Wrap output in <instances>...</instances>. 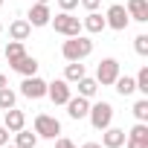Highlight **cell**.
Wrapping results in <instances>:
<instances>
[{
    "label": "cell",
    "instance_id": "obj_1",
    "mask_svg": "<svg viewBox=\"0 0 148 148\" xmlns=\"http://www.w3.org/2000/svg\"><path fill=\"white\" fill-rule=\"evenodd\" d=\"M61 55L64 61H84L87 55H93V41L87 35H73L61 44Z\"/></svg>",
    "mask_w": 148,
    "mask_h": 148
},
{
    "label": "cell",
    "instance_id": "obj_2",
    "mask_svg": "<svg viewBox=\"0 0 148 148\" xmlns=\"http://www.w3.org/2000/svg\"><path fill=\"white\" fill-rule=\"evenodd\" d=\"M49 26L58 35H64V38H73V35H82L84 32L82 29V18H76L73 12H58L55 18H49Z\"/></svg>",
    "mask_w": 148,
    "mask_h": 148
},
{
    "label": "cell",
    "instance_id": "obj_3",
    "mask_svg": "<svg viewBox=\"0 0 148 148\" xmlns=\"http://www.w3.org/2000/svg\"><path fill=\"white\" fill-rule=\"evenodd\" d=\"M87 119H90V125L96 128V131H105L108 125H113V105L110 102H93L90 105V110H87Z\"/></svg>",
    "mask_w": 148,
    "mask_h": 148
},
{
    "label": "cell",
    "instance_id": "obj_4",
    "mask_svg": "<svg viewBox=\"0 0 148 148\" xmlns=\"http://www.w3.org/2000/svg\"><path fill=\"white\" fill-rule=\"evenodd\" d=\"M119 61L116 58H102L99 64H96V82H99V87H113V82H116V76H119Z\"/></svg>",
    "mask_w": 148,
    "mask_h": 148
},
{
    "label": "cell",
    "instance_id": "obj_5",
    "mask_svg": "<svg viewBox=\"0 0 148 148\" xmlns=\"http://www.w3.org/2000/svg\"><path fill=\"white\" fill-rule=\"evenodd\" d=\"M35 134H38V139H55V136H61V122L49 113H38L35 116Z\"/></svg>",
    "mask_w": 148,
    "mask_h": 148
},
{
    "label": "cell",
    "instance_id": "obj_6",
    "mask_svg": "<svg viewBox=\"0 0 148 148\" xmlns=\"http://www.w3.org/2000/svg\"><path fill=\"white\" fill-rule=\"evenodd\" d=\"M105 23H108V29H113V32H125L128 23H131V18H128V12H125L122 3H110L108 12H105Z\"/></svg>",
    "mask_w": 148,
    "mask_h": 148
},
{
    "label": "cell",
    "instance_id": "obj_7",
    "mask_svg": "<svg viewBox=\"0 0 148 148\" xmlns=\"http://www.w3.org/2000/svg\"><path fill=\"white\" fill-rule=\"evenodd\" d=\"M21 96L23 99H44L47 96V82L41 79V76H26L23 82H21Z\"/></svg>",
    "mask_w": 148,
    "mask_h": 148
},
{
    "label": "cell",
    "instance_id": "obj_8",
    "mask_svg": "<svg viewBox=\"0 0 148 148\" xmlns=\"http://www.w3.org/2000/svg\"><path fill=\"white\" fill-rule=\"evenodd\" d=\"M47 96L52 105H67V99L73 96V87L64 79H52V82H47Z\"/></svg>",
    "mask_w": 148,
    "mask_h": 148
},
{
    "label": "cell",
    "instance_id": "obj_9",
    "mask_svg": "<svg viewBox=\"0 0 148 148\" xmlns=\"http://www.w3.org/2000/svg\"><path fill=\"white\" fill-rule=\"evenodd\" d=\"M64 108H67V116H70V119H76V122H79V119H87L90 99H84V96H70Z\"/></svg>",
    "mask_w": 148,
    "mask_h": 148
},
{
    "label": "cell",
    "instance_id": "obj_10",
    "mask_svg": "<svg viewBox=\"0 0 148 148\" xmlns=\"http://www.w3.org/2000/svg\"><path fill=\"white\" fill-rule=\"evenodd\" d=\"M49 18H52V12H49V3H35L32 9H29V15H26V21H29V26H49Z\"/></svg>",
    "mask_w": 148,
    "mask_h": 148
},
{
    "label": "cell",
    "instance_id": "obj_11",
    "mask_svg": "<svg viewBox=\"0 0 148 148\" xmlns=\"http://www.w3.org/2000/svg\"><path fill=\"white\" fill-rule=\"evenodd\" d=\"M125 139H128V134H125L122 128L108 125V128L102 131V148H122V145H125Z\"/></svg>",
    "mask_w": 148,
    "mask_h": 148
},
{
    "label": "cell",
    "instance_id": "obj_12",
    "mask_svg": "<svg viewBox=\"0 0 148 148\" xmlns=\"http://www.w3.org/2000/svg\"><path fill=\"white\" fill-rule=\"evenodd\" d=\"M125 12H128L131 21L148 23V0H128V3H125Z\"/></svg>",
    "mask_w": 148,
    "mask_h": 148
},
{
    "label": "cell",
    "instance_id": "obj_13",
    "mask_svg": "<svg viewBox=\"0 0 148 148\" xmlns=\"http://www.w3.org/2000/svg\"><path fill=\"white\" fill-rule=\"evenodd\" d=\"M82 29H84V32H90V35H99V32H105V29H108V23H105V15H99V12H87V15L82 18Z\"/></svg>",
    "mask_w": 148,
    "mask_h": 148
},
{
    "label": "cell",
    "instance_id": "obj_14",
    "mask_svg": "<svg viewBox=\"0 0 148 148\" xmlns=\"http://www.w3.org/2000/svg\"><path fill=\"white\" fill-rule=\"evenodd\" d=\"M3 125L15 134V131L26 128V113H23V110H18V108H9V110H3Z\"/></svg>",
    "mask_w": 148,
    "mask_h": 148
},
{
    "label": "cell",
    "instance_id": "obj_15",
    "mask_svg": "<svg viewBox=\"0 0 148 148\" xmlns=\"http://www.w3.org/2000/svg\"><path fill=\"white\" fill-rule=\"evenodd\" d=\"M29 35H32V26H29L26 18H18V21L9 23V38H12V41H26Z\"/></svg>",
    "mask_w": 148,
    "mask_h": 148
},
{
    "label": "cell",
    "instance_id": "obj_16",
    "mask_svg": "<svg viewBox=\"0 0 148 148\" xmlns=\"http://www.w3.org/2000/svg\"><path fill=\"white\" fill-rule=\"evenodd\" d=\"M38 67H41V64H38V58L26 52V55H23V58H21V61H18L12 70H15V73H21V76L26 79V76H38Z\"/></svg>",
    "mask_w": 148,
    "mask_h": 148
},
{
    "label": "cell",
    "instance_id": "obj_17",
    "mask_svg": "<svg viewBox=\"0 0 148 148\" xmlns=\"http://www.w3.org/2000/svg\"><path fill=\"white\" fill-rule=\"evenodd\" d=\"M3 55H6L9 67H15V64L26 55V44H23V41H9V44H6V49H3Z\"/></svg>",
    "mask_w": 148,
    "mask_h": 148
},
{
    "label": "cell",
    "instance_id": "obj_18",
    "mask_svg": "<svg viewBox=\"0 0 148 148\" xmlns=\"http://www.w3.org/2000/svg\"><path fill=\"white\" fill-rule=\"evenodd\" d=\"M84 76H87V67H84L82 61H67V67H64V82L76 84V82L84 79Z\"/></svg>",
    "mask_w": 148,
    "mask_h": 148
},
{
    "label": "cell",
    "instance_id": "obj_19",
    "mask_svg": "<svg viewBox=\"0 0 148 148\" xmlns=\"http://www.w3.org/2000/svg\"><path fill=\"white\" fill-rule=\"evenodd\" d=\"M113 90L119 93V96H134L136 93V84H134V76H116V82H113Z\"/></svg>",
    "mask_w": 148,
    "mask_h": 148
},
{
    "label": "cell",
    "instance_id": "obj_20",
    "mask_svg": "<svg viewBox=\"0 0 148 148\" xmlns=\"http://www.w3.org/2000/svg\"><path fill=\"white\" fill-rule=\"evenodd\" d=\"M76 84H79V96H84V99H93V96L99 93V82H96L93 76H84V79H79Z\"/></svg>",
    "mask_w": 148,
    "mask_h": 148
},
{
    "label": "cell",
    "instance_id": "obj_21",
    "mask_svg": "<svg viewBox=\"0 0 148 148\" xmlns=\"http://www.w3.org/2000/svg\"><path fill=\"white\" fill-rule=\"evenodd\" d=\"M128 139L136 142V145H145V148H148V122H136V125L128 131Z\"/></svg>",
    "mask_w": 148,
    "mask_h": 148
},
{
    "label": "cell",
    "instance_id": "obj_22",
    "mask_svg": "<svg viewBox=\"0 0 148 148\" xmlns=\"http://www.w3.org/2000/svg\"><path fill=\"white\" fill-rule=\"evenodd\" d=\"M15 145H18V148H35V145H38V134L21 128V131H15Z\"/></svg>",
    "mask_w": 148,
    "mask_h": 148
},
{
    "label": "cell",
    "instance_id": "obj_23",
    "mask_svg": "<svg viewBox=\"0 0 148 148\" xmlns=\"http://www.w3.org/2000/svg\"><path fill=\"white\" fill-rule=\"evenodd\" d=\"M131 113H134V119H136V122H148V96L136 99V102H134V108H131Z\"/></svg>",
    "mask_w": 148,
    "mask_h": 148
},
{
    "label": "cell",
    "instance_id": "obj_24",
    "mask_svg": "<svg viewBox=\"0 0 148 148\" xmlns=\"http://www.w3.org/2000/svg\"><path fill=\"white\" fill-rule=\"evenodd\" d=\"M15 102H18V93H15L12 87H0V110L15 108Z\"/></svg>",
    "mask_w": 148,
    "mask_h": 148
},
{
    "label": "cell",
    "instance_id": "obj_25",
    "mask_svg": "<svg viewBox=\"0 0 148 148\" xmlns=\"http://www.w3.org/2000/svg\"><path fill=\"white\" fill-rule=\"evenodd\" d=\"M134 84H136V93L148 96V67H139V73L134 76Z\"/></svg>",
    "mask_w": 148,
    "mask_h": 148
},
{
    "label": "cell",
    "instance_id": "obj_26",
    "mask_svg": "<svg viewBox=\"0 0 148 148\" xmlns=\"http://www.w3.org/2000/svg\"><path fill=\"white\" fill-rule=\"evenodd\" d=\"M134 49H136V55H148V35H136L134 38Z\"/></svg>",
    "mask_w": 148,
    "mask_h": 148
},
{
    "label": "cell",
    "instance_id": "obj_27",
    "mask_svg": "<svg viewBox=\"0 0 148 148\" xmlns=\"http://www.w3.org/2000/svg\"><path fill=\"white\" fill-rule=\"evenodd\" d=\"M79 6H84L87 12H99V6H102V0H79Z\"/></svg>",
    "mask_w": 148,
    "mask_h": 148
},
{
    "label": "cell",
    "instance_id": "obj_28",
    "mask_svg": "<svg viewBox=\"0 0 148 148\" xmlns=\"http://www.w3.org/2000/svg\"><path fill=\"white\" fill-rule=\"evenodd\" d=\"M55 148H79L73 139H67V136H55Z\"/></svg>",
    "mask_w": 148,
    "mask_h": 148
},
{
    "label": "cell",
    "instance_id": "obj_29",
    "mask_svg": "<svg viewBox=\"0 0 148 148\" xmlns=\"http://www.w3.org/2000/svg\"><path fill=\"white\" fill-rule=\"evenodd\" d=\"M76 6H79V0H58V9L61 12H73Z\"/></svg>",
    "mask_w": 148,
    "mask_h": 148
},
{
    "label": "cell",
    "instance_id": "obj_30",
    "mask_svg": "<svg viewBox=\"0 0 148 148\" xmlns=\"http://www.w3.org/2000/svg\"><path fill=\"white\" fill-rule=\"evenodd\" d=\"M9 136H12V131H9L6 125H0V145H6V142H9Z\"/></svg>",
    "mask_w": 148,
    "mask_h": 148
},
{
    "label": "cell",
    "instance_id": "obj_31",
    "mask_svg": "<svg viewBox=\"0 0 148 148\" xmlns=\"http://www.w3.org/2000/svg\"><path fill=\"white\" fill-rule=\"evenodd\" d=\"M82 148H102V142H84Z\"/></svg>",
    "mask_w": 148,
    "mask_h": 148
},
{
    "label": "cell",
    "instance_id": "obj_32",
    "mask_svg": "<svg viewBox=\"0 0 148 148\" xmlns=\"http://www.w3.org/2000/svg\"><path fill=\"white\" fill-rule=\"evenodd\" d=\"M0 87H9V79L3 76V73H0Z\"/></svg>",
    "mask_w": 148,
    "mask_h": 148
},
{
    "label": "cell",
    "instance_id": "obj_33",
    "mask_svg": "<svg viewBox=\"0 0 148 148\" xmlns=\"http://www.w3.org/2000/svg\"><path fill=\"white\" fill-rule=\"evenodd\" d=\"M0 148H18V145H9V142H6V145H0Z\"/></svg>",
    "mask_w": 148,
    "mask_h": 148
},
{
    "label": "cell",
    "instance_id": "obj_34",
    "mask_svg": "<svg viewBox=\"0 0 148 148\" xmlns=\"http://www.w3.org/2000/svg\"><path fill=\"white\" fill-rule=\"evenodd\" d=\"M35 3H49V0H35Z\"/></svg>",
    "mask_w": 148,
    "mask_h": 148
},
{
    "label": "cell",
    "instance_id": "obj_35",
    "mask_svg": "<svg viewBox=\"0 0 148 148\" xmlns=\"http://www.w3.org/2000/svg\"><path fill=\"white\" fill-rule=\"evenodd\" d=\"M0 32H3V23H0Z\"/></svg>",
    "mask_w": 148,
    "mask_h": 148
},
{
    "label": "cell",
    "instance_id": "obj_36",
    "mask_svg": "<svg viewBox=\"0 0 148 148\" xmlns=\"http://www.w3.org/2000/svg\"><path fill=\"white\" fill-rule=\"evenodd\" d=\"M0 6H3V0H0Z\"/></svg>",
    "mask_w": 148,
    "mask_h": 148
}]
</instances>
